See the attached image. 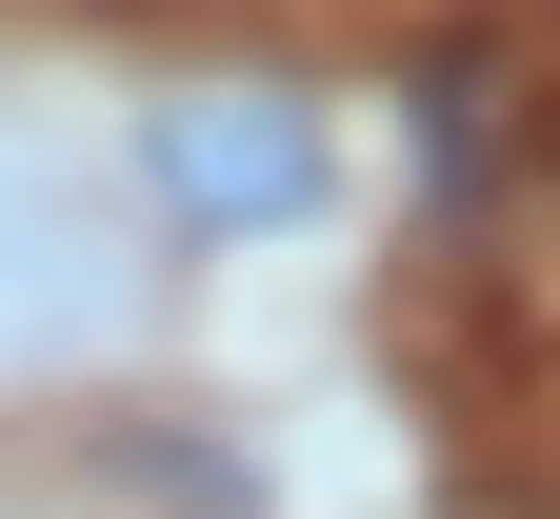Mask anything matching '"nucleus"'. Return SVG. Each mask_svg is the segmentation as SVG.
<instances>
[{
  "mask_svg": "<svg viewBox=\"0 0 560 519\" xmlns=\"http://www.w3.org/2000/svg\"><path fill=\"white\" fill-rule=\"evenodd\" d=\"M120 161H140V200H161V240H200V260L320 240L340 180H361L320 81H161V101L120 120Z\"/></svg>",
  "mask_w": 560,
  "mask_h": 519,
  "instance_id": "f257e3e1",
  "label": "nucleus"
}]
</instances>
